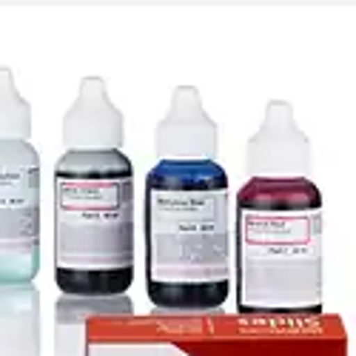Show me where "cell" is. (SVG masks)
Returning <instances> with one entry per match:
<instances>
[{"label":"cell","mask_w":356,"mask_h":356,"mask_svg":"<svg viewBox=\"0 0 356 356\" xmlns=\"http://www.w3.org/2000/svg\"><path fill=\"white\" fill-rule=\"evenodd\" d=\"M40 291L35 282H0V356H43Z\"/></svg>","instance_id":"8"},{"label":"cell","mask_w":356,"mask_h":356,"mask_svg":"<svg viewBox=\"0 0 356 356\" xmlns=\"http://www.w3.org/2000/svg\"><path fill=\"white\" fill-rule=\"evenodd\" d=\"M145 291L174 314L217 311L231 296V200L217 160H160L148 171Z\"/></svg>","instance_id":"1"},{"label":"cell","mask_w":356,"mask_h":356,"mask_svg":"<svg viewBox=\"0 0 356 356\" xmlns=\"http://www.w3.org/2000/svg\"><path fill=\"white\" fill-rule=\"evenodd\" d=\"M54 282L117 296L134 282V168L123 152H63L54 165Z\"/></svg>","instance_id":"3"},{"label":"cell","mask_w":356,"mask_h":356,"mask_svg":"<svg viewBox=\"0 0 356 356\" xmlns=\"http://www.w3.org/2000/svg\"><path fill=\"white\" fill-rule=\"evenodd\" d=\"M217 123L205 114L194 86H177L171 106L154 129L157 160H217Z\"/></svg>","instance_id":"6"},{"label":"cell","mask_w":356,"mask_h":356,"mask_svg":"<svg viewBox=\"0 0 356 356\" xmlns=\"http://www.w3.org/2000/svg\"><path fill=\"white\" fill-rule=\"evenodd\" d=\"M245 163L251 177H308L311 145L305 131L293 120V106L271 100L265 106V120L245 145Z\"/></svg>","instance_id":"5"},{"label":"cell","mask_w":356,"mask_h":356,"mask_svg":"<svg viewBox=\"0 0 356 356\" xmlns=\"http://www.w3.org/2000/svg\"><path fill=\"white\" fill-rule=\"evenodd\" d=\"M83 356H186L180 348L157 339H92Z\"/></svg>","instance_id":"11"},{"label":"cell","mask_w":356,"mask_h":356,"mask_svg":"<svg viewBox=\"0 0 356 356\" xmlns=\"http://www.w3.org/2000/svg\"><path fill=\"white\" fill-rule=\"evenodd\" d=\"M32 137V106L17 92L12 69L0 66V140Z\"/></svg>","instance_id":"10"},{"label":"cell","mask_w":356,"mask_h":356,"mask_svg":"<svg viewBox=\"0 0 356 356\" xmlns=\"http://www.w3.org/2000/svg\"><path fill=\"white\" fill-rule=\"evenodd\" d=\"M236 311L322 316V194L311 177H251L234 202Z\"/></svg>","instance_id":"2"},{"label":"cell","mask_w":356,"mask_h":356,"mask_svg":"<svg viewBox=\"0 0 356 356\" xmlns=\"http://www.w3.org/2000/svg\"><path fill=\"white\" fill-rule=\"evenodd\" d=\"M60 137L66 152H120L123 114L108 97L103 77H83L77 97L69 106Z\"/></svg>","instance_id":"7"},{"label":"cell","mask_w":356,"mask_h":356,"mask_svg":"<svg viewBox=\"0 0 356 356\" xmlns=\"http://www.w3.org/2000/svg\"><path fill=\"white\" fill-rule=\"evenodd\" d=\"M134 302L126 293L117 296H69L54 305V356H83L86 331L92 319H131Z\"/></svg>","instance_id":"9"},{"label":"cell","mask_w":356,"mask_h":356,"mask_svg":"<svg viewBox=\"0 0 356 356\" xmlns=\"http://www.w3.org/2000/svg\"><path fill=\"white\" fill-rule=\"evenodd\" d=\"M40 274V154L29 140H0V282Z\"/></svg>","instance_id":"4"}]
</instances>
